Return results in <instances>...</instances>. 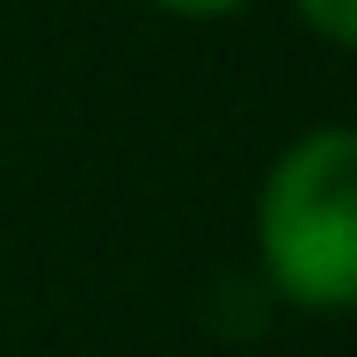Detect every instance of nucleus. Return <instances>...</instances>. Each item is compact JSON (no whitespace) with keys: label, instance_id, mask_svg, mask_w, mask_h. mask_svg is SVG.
Instances as JSON below:
<instances>
[{"label":"nucleus","instance_id":"f257e3e1","mask_svg":"<svg viewBox=\"0 0 357 357\" xmlns=\"http://www.w3.org/2000/svg\"><path fill=\"white\" fill-rule=\"evenodd\" d=\"M255 248L291 306L343 314L357 299V139L343 124L291 139L255 204Z\"/></svg>","mask_w":357,"mask_h":357},{"label":"nucleus","instance_id":"f03ea898","mask_svg":"<svg viewBox=\"0 0 357 357\" xmlns=\"http://www.w3.org/2000/svg\"><path fill=\"white\" fill-rule=\"evenodd\" d=\"M291 8H299V22L314 29L321 44H335V52L357 44V0H291Z\"/></svg>","mask_w":357,"mask_h":357},{"label":"nucleus","instance_id":"7ed1b4c3","mask_svg":"<svg viewBox=\"0 0 357 357\" xmlns=\"http://www.w3.org/2000/svg\"><path fill=\"white\" fill-rule=\"evenodd\" d=\"M160 15H183V22H219V15H234V8H248V0H153Z\"/></svg>","mask_w":357,"mask_h":357}]
</instances>
